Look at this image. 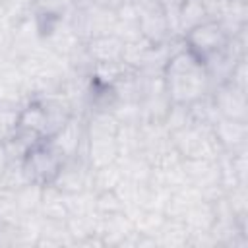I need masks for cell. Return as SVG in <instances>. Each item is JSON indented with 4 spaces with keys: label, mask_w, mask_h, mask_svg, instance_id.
Here are the masks:
<instances>
[{
    "label": "cell",
    "mask_w": 248,
    "mask_h": 248,
    "mask_svg": "<svg viewBox=\"0 0 248 248\" xmlns=\"http://www.w3.org/2000/svg\"><path fill=\"white\" fill-rule=\"evenodd\" d=\"M6 136H8V132H6V128H4L2 124H0V143H2L4 140H6Z\"/></svg>",
    "instance_id": "obj_18"
},
{
    "label": "cell",
    "mask_w": 248,
    "mask_h": 248,
    "mask_svg": "<svg viewBox=\"0 0 248 248\" xmlns=\"http://www.w3.org/2000/svg\"><path fill=\"white\" fill-rule=\"evenodd\" d=\"M85 46H87V52L95 64L97 62H120L122 60L124 41L114 33L93 37V39L85 41Z\"/></svg>",
    "instance_id": "obj_9"
},
{
    "label": "cell",
    "mask_w": 248,
    "mask_h": 248,
    "mask_svg": "<svg viewBox=\"0 0 248 248\" xmlns=\"http://www.w3.org/2000/svg\"><path fill=\"white\" fill-rule=\"evenodd\" d=\"M240 2H248V0H240Z\"/></svg>",
    "instance_id": "obj_19"
},
{
    "label": "cell",
    "mask_w": 248,
    "mask_h": 248,
    "mask_svg": "<svg viewBox=\"0 0 248 248\" xmlns=\"http://www.w3.org/2000/svg\"><path fill=\"white\" fill-rule=\"evenodd\" d=\"M62 161L64 157L48 141L43 140L21 159V169L29 182L39 186H48L58 174Z\"/></svg>",
    "instance_id": "obj_4"
},
{
    "label": "cell",
    "mask_w": 248,
    "mask_h": 248,
    "mask_svg": "<svg viewBox=\"0 0 248 248\" xmlns=\"http://www.w3.org/2000/svg\"><path fill=\"white\" fill-rule=\"evenodd\" d=\"M211 132H213L223 153H234V151L246 147L248 122L217 116V120L211 124Z\"/></svg>",
    "instance_id": "obj_8"
},
{
    "label": "cell",
    "mask_w": 248,
    "mask_h": 248,
    "mask_svg": "<svg viewBox=\"0 0 248 248\" xmlns=\"http://www.w3.org/2000/svg\"><path fill=\"white\" fill-rule=\"evenodd\" d=\"M229 39L231 33L219 19H205L182 35L186 48H190L200 60H205L207 56L223 50L229 45Z\"/></svg>",
    "instance_id": "obj_3"
},
{
    "label": "cell",
    "mask_w": 248,
    "mask_h": 248,
    "mask_svg": "<svg viewBox=\"0 0 248 248\" xmlns=\"http://www.w3.org/2000/svg\"><path fill=\"white\" fill-rule=\"evenodd\" d=\"M45 141H48L64 159L76 157V155L85 157V147H87L85 116L83 114H74L56 134H52Z\"/></svg>",
    "instance_id": "obj_6"
},
{
    "label": "cell",
    "mask_w": 248,
    "mask_h": 248,
    "mask_svg": "<svg viewBox=\"0 0 248 248\" xmlns=\"http://www.w3.org/2000/svg\"><path fill=\"white\" fill-rule=\"evenodd\" d=\"M227 81L232 83L234 87L242 89V91H248V60H246V56L240 58L234 64V68L231 70V76H229Z\"/></svg>",
    "instance_id": "obj_14"
},
{
    "label": "cell",
    "mask_w": 248,
    "mask_h": 248,
    "mask_svg": "<svg viewBox=\"0 0 248 248\" xmlns=\"http://www.w3.org/2000/svg\"><path fill=\"white\" fill-rule=\"evenodd\" d=\"M79 2H87V4H93V6L105 8V10L116 12V10H120L128 0H79Z\"/></svg>",
    "instance_id": "obj_16"
},
{
    "label": "cell",
    "mask_w": 248,
    "mask_h": 248,
    "mask_svg": "<svg viewBox=\"0 0 248 248\" xmlns=\"http://www.w3.org/2000/svg\"><path fill=\"white\" fill-rule=\"evenodd\" d=\"M165 12H167V16H169V19H170V25H172V29H174V33L178 35V12H180V8L184 6V2L186 0H155Z\"/></svg>",
    "instance_id": "obj_15"
},
{
    "label": "cell",
    "mask_w": 248,
    "mask_h": 248,
    "mask_svg": "<svg viewBox=\"0 0 248 248\" xmlns=\"http://www.w3.org/2000/svg\"><path fill=\"white\" fill-rule=\"evenodd\" d=\"M39 141H43V138L37 132L23 128V126H16L4 140V147H6V153L10 157V163L21 161Z\"/></svg>",
    "instance_id": "obj_10"
},
{
    "label": "cell",
    "mask_w": 248,
    "mask_h": 248,
    "mask_svg": "<svg viewBox=\"0 0 248 248\" xmlns=\"http://www.w3.org/2000/svg\"><path fill=\"white\" fill-rule=\"evenodd\" d=\"M205 19H211L207 14L205 2L203 0H186L178 12V35L182 37L188 29H192L194 25H198Z\"/></svg>",
    "instance_id": "obj_13"
},
{
    "label": "cell",
    "mask_w": 248,
    "mask_h": 248,
    "mask_svg": "<svg viewBox=\"0 0 248 248\" xmlns=\"http://www.w3.org/2000/svg\"><path fill=\"white\" fill-rule=\"evenodd\" d=\"M130 2L136 12L138 27L143 39H147L153 45H161L174 37H180L174 33L167 12L155 0H130Z\"/></svg>",
    "instance_id": "obj_2"
},
{
    "label": "cell",
    "mask_w": 248,
    "mask_h": 248,
    "mask_svg": "<svg viewBox=\"0 0 248 248\" xmlns=\"http://www.w3.org/2000/svg\"><path fill=\"white\" fill-rule=\"evenodd\" d=\"M74 4L76 0H29V12L37 19H58L66 17Z\"/></svg>",
    "instance_id": "obj_12"
},
{
    "label": "cell",
    "mask_w": 248,
    "mask_h": 248,
    "mask_svg": "<svg viewBox=\"0 0 248 248\" xmlns=\"http://www.w3.org/2000/svg\"><path fill=\"white\" fill-rule=\"evenodd\" d=\"M163 81L170 103L192 105L211 91V81L203 62L182 45L167 62L163 70Z\"/></svg>",
    "instance_id": "obj_1"
},
{
    "label": "cell",
    "mask_w": 248,
    "mask_h": 248,
    "mask_svg": "<svg viewBox=\"0 0 248 248\" xmlns=\"http://www.w3.org/2000/svg\"><path fill=\"white\" fill-rule=\"evenodd\" d=\"M8 165H10V157H8L6 147H4V141H2V143H0V176H2V172L6 170Z\"/></svg>",
    "instance_id": "obj_17"
},
{
    "label": "cell",
    "mask_w": 248,
    "mask_h": 248,
    "mask_svg": "<svg viewBox=\"0 0 248 248\" xmlns=\"http://www.w3.org/2000/svg\"><path fill=\"white\" fill-rule=\"evenodd\" d=\"M91 176L93 167L89 165V161L81 155H76L62 161L60 170L50 186H54L62 194H79L91 190Z\"/></svg>",
    "instance_id": "obj_5"
},
{
    "label": "cell",
    "mask_w": 248,
    "mask_h": 248,
    "mask_svg": "<svg viewBox=\"0 0 248 248\" xmlns=\"http://www.w3.org/2000/svg\"><path fill=\"white\" fill-rule=\"evenodd\" d=\"M157 246H188L190 231L178 217H167L161 225L159 232L155 234Z\"/></svg>",
    "instance_id": "obj_11"
},
{
    "label": "cell",
    "mask_w": 248,
    "mask_h": 248,
    "mask_svg": "<svg viewBox=\"0 0 248 248\" xmlns=\"http://www.w3.org/2000/svg\"><path fill=\"white\" fill-rule=\"evenodd\" d=\"M209 97L219 116L248 122V91H242L232 83L225 81L213 85Z\"/></svg>",
    "instance_id": "obj_7"
}]
</instances>
